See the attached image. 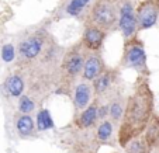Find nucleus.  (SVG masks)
<instances>
[{"label":"nucleus","mask_w":159,"mask_h":153,"mask_svg":"<svg viewBox=\"0 0 159 153\" xmlns=\"http://www.w3.org/2000/svg\"><path fill=\"white\" fill-rule=\"evenodd\" d=\"M155 111V97L147 79H139L132 93L127 97L124 114L118 124L117 142L125 147L128 142L144 133Z\"/></svg>","instance_id":"obj_1"},{"label":"nucleus","mask_w":159,"mask_h":153,"mask_svg":"<svg viewBox=\"0 0 159 153\" xmlns=\"http://www.w3.org/2000/svg\"><path fill=\"white\" fill-rule=\"evenodd\" d=\"M84 56H86V51L82 48L80 42H76L66 51H63L54 93L70 97L73 87L82 77Z\"/></svg>","instance_id":"obj_2"},{"label":"nucleus","mask_w":159,"mask_h":153,"mask_svg":"<svg viewBox=\"0 0 159 153\" xmlns=\"http://www.w3.org/2000/svg\"><path fill=\"white\" fill-rule=\"evenodd\" d=\"M51 38L52 35L47 28H37L31 33L24 34L16 49V68L21 69L38 59Z\"/></svg>","instance_id":"obj_3"},{"label":"nucleus","mask_w":159,"mask_h":153,"mask_svg":"<svg viewBox=\"0 0 159 153\" xmlns=\"http://www.w3.org/2000/svg\"><path fill=\"white\" fill-rule=\"evenodd\" d=\"M118 2L116 0H96L84 17V25H94L106 34L117 30Z\"/></svg>","instance_id":"obj_4"},{"label":"nucleus","mask_w":159,"mask_h":153,"mask_svg":"<svg viewBox=\"0 0 159 153\" xmlns=\"http://www.w3.org/2000/svg\"><path fill=\"white\" fill-rule=\"evenodd\" d=\"M120 66L124 69H132L134 72H137L139 79H148V76H149L145 45L137 35L124 41Z\"/></svg>","instance_id":"obj_5"},{"label":"nucleus","mask_w":159,"mask_h":153,"mask_svg":"<svg viewBox=\"0 0 159 153\" xmlns=\"http://www.w3.org/2000/svg\"><path fill=\"white\" fill-rule=\"evenodd\" d=\"M93 96L99 103H108L114 96L123 91L121 89V75L117 68H106L93 81Z\"/></svg>","instance_id":"obj_6"},{"label":"nucleus","mask_w":159,"mask_h":153,"mask_svg":"<svg viewBox=\"0 0 159 153\" xmlns=\"http://www.w3.org/2000/svg\"><path fill=\"white\" fill-rule=\"evenodd\" d=\"M62 143L70 153H97L100 143L92 129H69L62 135Z\"/></svg>","instance_id":"obj_7"},{"label":"nucleus","mask_w":159,"mask_h":153,"mask_svg":"<svg viewBox=\"0 0 159 153\" xmlns=\"http://www.w3.org/2000/svg\"><path fill=\"white\" fill-rule=\"evenodd\" d=\"M96 0H59L54 11L55 20L65 18H83Z\"/></svg>","instance_id":"obj_8"},{"label":"nucleus","mask_w":159,"mask_h":153,"mask_svg":"<svg viewBox=\"0 0 159 153\" xmlns=\"http://www.w3.org/2000/svg\"><path fill=\"white\" fill-rule=\"evenodd\" d=\"M117 28L121 31L124 41L137 35V18L135 9L131 0H121L118 2V24Z\"/></svg>","instance_id":"obj_9"},{"label":"nucleus","mask_w":159,"mask_h":153,"mask_svg":"<svg viewBox=\"0 0 159 153\" xmlns=\"http://www.w3.org/2000/svg\"><path fill=\"white\" fill-rule=\"evenodd\" d=\"M137 30H149L159 20V0H142L135 9Z\"/></svg>","instance_id":"obj_10"},{"label":"nucleus","mask_w":159,"mask_h":153,"mask_svg":"<svg viewBox=\"0 0 159 153\" xmlns=\"http://www.w3.org/2000/svg\"><path fill=\"white\" fill-rule=\"evenodd\" d=\"M70 97H72V103H73V111H75V115H76L80 111H83L84 108L94 100L92 83L84 80H79L76 83V86L73 87Z\"/></svg>","instance_id":"obj_11"},{"label":"nucleus","mask_w":159,"mask_h":153,"mask_svg":"<svg viewBox=\"0 0 159 153\" xmlns=\"http://www.w3.org/2000/svg\"><path fill=\"white\" fill-rule=\"evenodd\" d=\"M106 63L102 56V52H86L83 63V70H82V80L84 81H92L102 75L106 70Z\"/></svg>","instance_id":"obj_12"},{"label":"nucleus","mask_w":159,"mask_h":153,"mask_svg":"<svg viewBox=\"0 0 159 153\" xmlns=\"http://www.w3.org/2000/svg\"><path fill=\"white\" fill-rule=\"evenodd\" d=\"M2 91L6 98L17 100L20 96H23L25 93V79L23 73L14 68V70L4 79L2 84Z\"/></svg>","instance_id":"obj_13"},{"label":"nucleus","mask_w":159,"mask_h":153,"mask_svg":"<svg viewBox=\"0 0 159 153\" xmlns=\"http://www.w3.org/2000/svg\"><path fill=\"white\" fill-rule=\"evenodd\" d=\"M107 34L94 25H84L80 38V45L86 52H100Z\"/></svg>","instance_id":"obj_14"},{"label":"nucleus","mask_w":159,"mask_h":153,"mask_svg":"<svg viewBox=\"0 0 159 153\" xmlns=\"http://www.w3.org/2000/svg\"><path fill=\"white\" fill-rule=\"evenodd\" d=\"M97 108H99V101L93 100L83 111L73 115L72 126L76 129H92L97 125L99 118H97Z\"/></svg>","instance_id":"obj_15"},{"label":"nucleus","mask_w":159,"mask_h":153,"mask_svg":"<svg viewBox=\"0 0 159 153\" xmlns=\"http://www.w3.org/2000/svg\"><path fill=\"white\" fill-rule=\"evenodd\" d=\"M14 128L20 138H30L35 133V121L31 117V114L17 112L14 117Z\"/></svg>","instance_id":"obj_16"},{"label":"nucleus","mask_w":159,"mask_h":153,"mask_svg":"<svg viewBox=\"0 0 159 153\" xmlns=\"http://www.w3.org/2000/svg\"><path fill=\"white\" fill-rule=\"evenodd\" d=\"M141 141L144 142V145L149 149V152H152L156 146H159V117L153 114L152 120L149 121L147 129L144 131L141 136Z\"/></svg>","instance_id":"obj_17"},{"label":"nucleus","mask_w":159,"mask_h":153,"mask_svg":"<svg viewBox=\"0 0 159 153\" xmlns=\"http://www.w3.org/2000/svg\"><path fill=\"white\" fill-rule=\"evenodd\" d=\"M125 96L121 93H118L117 96H114L110 101L107 103L108 104V120L114 125H118L123 118V114H124V108H125Z\"/></svg>","instance_id":"obj_18"},{"label":"nucleus","mask_w":159,"mask_h":153,"mask_svg":"<svg viewBox=\"0 0 159 153\" xmlns=\"http://www.w3.org/2000/svg\"><path fill=\"white\" fill-rule=\"evenodd\" d=\"M94 135H96V139L100 145L108 143L113 139V135H114V124L108 118L99 121L97 125L94 126Z\"/></svg>","instance_id":"obj_19"},{"label":"nucleus","mask_w":159,"mask_h":153,"mask_svg":"<svg viewBox=\"0 0 159 153\" xmlns=\"http://www.w3.org/2000/svg\"><path fill=\"white\" fill-rule=\"evenodd\" d=\"M55 126L54 120H52L49 110L47 108H38L37 111V120H35V128L38 131H48Z\"/></svg>","instance_id":"obj_20"},{"label":"nucleus","mask_w":159,"mask_h":153,"mask_svg":"<svg viewBox=\"0 0 159 153\" xmlns=\"http://www.w3.org/2000/svg\"><path fill=\"white\" fill-rule=\"evenodd\" d=\"M38 108L39 105L37 104V101L27 93H24L17 98V112H20V114H31Z\"/></svg>","instance_id":"obj_21"},{"label":"nucleus","mask_w":159,"mask_h":153,"mask_svg":"<svg viewBox=\"0 0 159 153\" xmlns=\"http://www.w3.org/2000/svg\"><path fill=\"white\" fill-rule=\"evenodd\" d=\"M2 59L6 63L16 60V46L13 44H4L2 46Z\"/></svg>","instance_id":"obj_22"},{"label":"nucleus","mask_w":159,"mask_h":153,"mask_svg":"<svg viewBox=\"0 0 159 153\" xmlns=\"http://www.w3.org/2000/svg\"><path fill=\"white\" fill-rule=\"evenodd\" d=\"M116 2H121V0H116Z\"/></svg>","instance_id":"obj_23"}]
</instances>
